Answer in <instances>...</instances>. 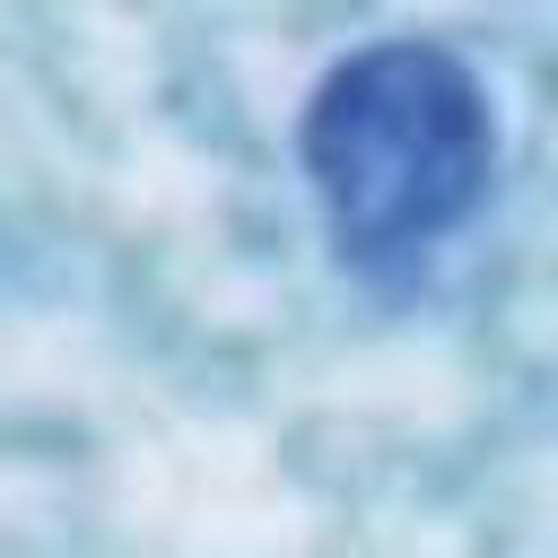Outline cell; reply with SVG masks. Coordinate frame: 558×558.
<instances>
[{"mask_svg":"<svg viewBox=\"0 0 558 558\" xmlns=\"http://www.w3.org/2000/svg\"><path fill=\"white\" fill-rule=\"evenodd\" d=\"M296 166L331 262L366 288H418L488 201L497 113L462 52L384 35L323 70L296 113Z\"/></svg>","mask_w":558,"mask_h":558,"instance_id":"obj_1","label":"cell"}]
</instances>
